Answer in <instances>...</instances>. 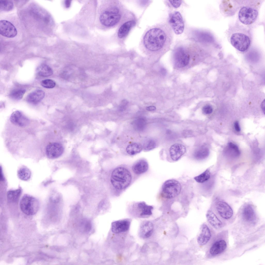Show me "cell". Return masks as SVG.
<instances>
[{
  "label": "cell",
  "mask_w": 265,
  "mask_h": 265,
  "mask_svg": "<svg viewBox=\"0 0 265 265\" xmlns=\"http://www.w3.org/2000/svg\"><path fill=\"white\" fill-rule=\"evenodd\" d=\"M173 32L168 23L160 24L149 30L143 39L145 48L150 51L164 53L171 48Z\"/></svg>",
  "instance_id": "1"
},
{
  "label": "cell",
  "mask_w": 265,
  "mask_h": 265,
  "mask_svg": "<svg viewBox=\"0 0 265 265\" xmlns=\"http://www.w3.org/2000/svg\"><path fill=\"white\" fill-rule=\"evenodd\" d=\"M228 38L231 45L237 50L244 52L249 48L252 38L249 30L238 24L230 27L228 32Z\"/></svg>",
  "instance_id": "2"
},
{
  "label": "cell",
  "mask_w": 265,
  "mask_h": 265,
  "mask_svg": "<svg viewBox=\"0 0 265 265\" xmlns=\"http://www.w3.org/2000/svg\"><path fill=\"white\" fill-rule=\"evenodd\" d=\"M246 1L239 10L238 18L240 22L243 24L252 25L255 23L258 17L261 1Z\"/></svg>",
  "instance_id": "3"
},
{
  "label": "cell",
  "mask_w": 265,
  "mask_h": 265,
  "mask_svg": "<svg viewBox=\"0 0 265 265\" xmlns=\"http://www.w3.org/2000/svg\"><path fill=\"white\" fill-rule=\"evenodd\" d=\"M132 179L131 173L128 169L124 166L115 168L111 174L110 181L112 185L117 190H122L127 188Z\"/></svg>",
  "instance_id": "4"
},
{
  "label": "cell",
  "mask_w": 265,
  "mask_h": 265,
  "mask_svg": "<svg viewBox=\"0 0 265 265\" xmlns=\"http://www.w3.org/2000/svg\"><path fill=\"white\" fill-rule=\"evenodd\" d=\"M122 15L121 7L118 4H115L104 11L100 16L99 20L103 25L108 27H112L119 23Z\"/></svg>",
  "instance_id": "5"
},
{
  "label": "cell",
  "mask_w": 265,
  "mask_h": 265,
  "mask_svg": "<svg viewBox=\"0 0 265 265\" xmlns=\"http://www.w3.org/2000/svg\"><path fill=\"white\" fill-rule=\"evenodd\" d=\"M182 190L181 184L178 181L174 179H169L163 183L161 194L164 199L168 201L179 196Z\"/></svg>",
  "instance_id": "6"
},
{
  "label": "cell",
  "mask_w": 265,
  "mask_h": 265,
  "mask_svg": "<svg viewBox=\"0 0 265 265\" xmlns=\"http://www.w3.org/2000/svg\"><path fill=\"white\" fill-rule=\"evenodd\" d=\"M20 207L21 211L28 215L35 214L39 208L38 201L31 196L25 195L21 198L20 202Z\"/></svg>",
  "instance_id": "7"
},
{
  "label": "cell",
  "mask_w": 265,
  "mask_h": 265,
  "mask_svg": "<svg viewBox=\"0 0 265 265\" xmlns=\"http://www.w3.org/2000/svg\"><path fill=\"white\" fill-rule=\"evenodd\" d=\"M169 23L173 31L180 35L183 32L185 24L182 16L178 11H175L170 15Z\"/></svg>",
  "instance_id": "8"
},
{
  "label": "cell",
  "mask_w": 265,
  "mask_h": 265,
  "mask_svg": "<svg viewBox=\"0 0 265 265\" xmlns=\"http://www.w3.org/2000/svg\"><path fill=\"white\" fill-rule=\"evenodd\" d=\"M189 38L204 45H213L216 44L213 35L210 33L206 31L199 30L192 31Z\"/></svg>",
  "instance_id": "9"
},
{
  "label": "cell",
  "mask_w": 265,
  "mask_h": 265,
  "mask_svg": "<svg viewBox=\"0 0 265 265\" xmlns=\"http://www.w3.org/2000/svg\"><path fill=\"white\" fill-rule=\"evenodd\" d=\"M215 208L219 218L224 221L230 219L232 217L233 213L230 206L226 203L219 201L216 203Z\"/></svg>",
  "instance_id": "10"
},
{
  "label": "cell",
  "mask_w": 265,
  "mask_h": 265,
  "mask_svg": "<svg viewBox=\"0 0 265 265\" xmlns=\"http://www.w3.org/2000/svg\"><path fill=\"white\" fill-rule=\"evenodd\" d=\"M241 217L243 220L247 224H254L257 221V216L254 209L250 204L245 205L242 210Z\"/></svg>",
  "instance_id": "11"
},
{
  "label": "cell",
  "mask_w": 265,
  "mask_h": 265,
  "mask_svg": "<svg viewBox=\"0 0 265 265\" xmlns=\"http://www.w3.org/2000/svg\"><path fill=\"white\" fill-rule=\"evenodd\" d=\"M0 33L4 36L12 38L17 35V31L15 27L11 22L2 20L0 21Z\"/></svg>",
  "instance_id": "12"
},
{
  "label": "cell",
  "mask_w": 265,
  "mask_h": 265,
  "mask_svg": "<svg viewBox=\"0 0 265 265\" xmlns=\"http://www.w3.org/2000/svg\"><path fill=\"white\" fill-rule=\"evenodd\" d=\"M227 246L225 239L220 237L216 238L213 243L209 250L210 255L212 256L218 255L223 253Z\"/></svg>",
  "instance_id": "13"
},
{
  "label": "cell",
  "mask_w": 265,
  "mask_h": 265,
  "mask_svg": "<svg viewBox=\"0 0 265 265\" xmlns=\"http://www.w3.org/2000/svg\"><path fill=\"white\" fill-rule=\"evenodd\" d=\"M63 150V146L61 144L56 142L51 143L49 144L46 147V154L49 159L56 158L62 155Z\"/></svg>",
  "instance_id": "14"
},
{
  "label": "cell",
  "mask_w": 265,
  "mask_h": 265,
  "mask_svg": "<svg viewBox=\"0 0 265 265\" xmlns=\"http://www.w3.org/2000/svg\"><path fill=\"white\" fill-rule=\"evenodd\" d=\"M10 120L13 124L20 127L26 126L30 123L28 119L18 111H15L11 114Z\"/></svg>",
  "instance_id": "15"
},
{
  "label": "cell",
  "mask_w": 265,
  "mask_h": 265,
  "mask_svg": "<svg viewBox=\"0 0 265 265\" xmlns=\"http://www.w3.org/2000/svg\"><path fill=\"white\" fill-rule=\"evenodd\" d=\"M186 151V148L183 145L178 143L174 144L170 149L171 158L173 161H177L185 153Z\"/></svg>",
  "instance_id": "16"
},
{
  "label": "cell",
  "mask_w": 265,
  "mask_h": 265,
  "mask_svg": "<svg viewBox=\"0 0 265 265\" xmlns=\"http://www.w3.org/2000/svg\"><path fill=\"white\" fill-rule=\"evenodd\" d=\"M130 224V220L129 219L115 221L112 224V231L115 233L126 232L129 229Z\"/></svg>",
  "instance_id": "17"
},
{
  "label": "cell",
  "mask_w": 265,
  "mask_h": 265,
  "mask_svg": "<svg viewBox=\"0 0 265 265\" xmlns=\"http://www.w3.org/2000/svg\"><path fill=\"white\" fill-rule=\"evenodd\" d=\"M211 237L209 228L207 225L203 224L201 226V232L197 238L198 243L201 246L205 245L209 242Z\"/></svg>",
  "instance_id": "18"
},
{
  "label": "cell",
  "mask_w": 265,
  "mask_h": 265,
  "mask_svg": "<svg viewBox=\"0 0 265 265\" xmlns=\"http://www.w3.org/2000/svg\"><path fill=\"white\" fill-rule=\"evenodd\" d=\"M206 217L209 223L215 229L219 230L223 226V223L212 211L208 210Z\"/></svg>",
  "instance_id": "19"
},
{
  "label": "cell",
  "mask_w": 265,
  "mask_h": 265,
  "mask_svg": "<svg viewBox=\"0 0 265 265\" xmlns=\"http://www.w3.org/2000/svg\"><path fill=\"white\" fill-rule=\"evenodd\" d=\"M152 223L149 221H145L140 226L139 234L140 236L144 239L150 237L152 235L153 230Z\"/></svg>",
  "instance_id": "20"
},
{
  "label": "cell",
  "mask_w": 265,
  "mask_h": 265,
  "mask_svg": "<svg viewBox=\"0 0 265 265\" xmlns=\"http://www.w3.org/2000/svg\"><path fill=\"white\" fill-rule=\"evenodd\" d=\"M138 211L137 215L139 217H146L151 215L153 209L152 206L148 205L144 202L139 203L137 205Z\"/></svg>",
  "instance_id": "21"
},
{
  "label": "cell",
  "mask_w": 265,
  "mask_h": 265,
  "mask_svg": "<svg viewBox=\"0 0 265 265\" xmlns=\"http://www.w3.org/2000/svg\"><path fill=\"white\" fill-rule=\"evenodd\" d=\"M44 92L41 90H37L30 93L27 96L26 100L28 102L36 104L40 102L44 98Z\"/></svg>",
  "instance_id": "22"
},
{
  "label": "cell",
  "mask_w": 265,
  "mask_h": 265,
  "mask_svg": "<svg viewBox=\"0 0 265 265\" xmlns=\"http://www.w3.org/2000/svg\"><path fill=\"white\" fill-rule=\"evenodd\" d=\"M135 23L134 20L127 21L122 25L119 28L118 32V36L120 39H122L126 37L130 30Z\"/></svg>",
  "instance_id": "23"
},
{
  "label": "cell",
  "mask_w": 265,
  "mask_h": 265,
  "mask_svg": "<svg viewBox=\"0 0 265 265\" xmlns=\"http://www.w3.org/2000/svg\"><path fill=\"white\" fill-rule=\"evenodd\" d=\"M148 168L149 165L147 161L144 159H141L133 165L132 170L135 174L139 175L145 172Z\"/></svg>",
  "instance_id": "24"
},
{
  "label": "cell",
  "mask_w": 265,
  "mask_h": 265,
  "mask_svg": "<svg viewBox=\"0 0 265 265\" xmlns=\"http://www.w3.org/2000/svg\"><path fill=\"white\" fill-rule=\"evenodd\" d=\"M36 72L39 76L42 77H48L53 73L52 69L45 64H42L39 66L36 69Z\"/></svg>",
  "instance_id": "25"
},
{
  "label": "cell",
  "mask_w": 265,
  "mask_h": 265,
  "mask_svg": "<svg viewBox=\"0 0 265 265\" xmlns=\"http://www.w3.org/2000/svg\"><path fill=\"white\" fill-rule=\"evenodd\" d=\"M22 193L20 188L9 191L7 193V198L8 202L11 203L17 202L19 200Z\"/></svg>",
  "instance_id": "26"
},
{
  "label": "cell",
  "mask_w": 265,
  "mask_h": 265,
  "mask_svg": "<svg viewBox=\"0 0 265 265\" xmlns=\"http://www.w3.org/2000/svg\"><path fill=\"white\" fill-rule=\"evenodd\" d=\"M228 150L227 155L231 158H235L238 157L240 154V152L238 146L232 142L228 144Z\"/></svg>",
  "instance_id": "27"
},
{
  "label": "cell",
  "mask_w": 265,
  "mask_h": 265,
  "mask_svg": "<svg viewBox=\"0 0 265 265\" xmlns=\"http://www.w3.org/2000/svg\"><path fill=\"white\" fill-rule=\"evenodd\" d=\"M17 175L19 178L21 180L26 181L31 178V172L30 170L27 167L23 166L18 170Z\"/></svg>",
  "instance_id": "28"
},
{
  "label": "cell",
  "mask_w": 265,
  "mask_h": 265,
  "mask_svg": "<svg viewBox=\"0 0 265 265\" xmlns=\"http://www.w3.org/2000/svg\"><path fill=\"white\" fill-rule=\"evenodd\" d=\"M209 151L207 148H201L196 150L194 152V156L198 160H203L207 158L209 155Z\"/></svg>",
  "instance_id": "29"
},
{
  "label": "cell",
  "mask_w": 265,
  "mask_h": 265,
  "mask_svg": "<svg viewBox=\"0 0 265 265\" xmlns=\"http://www.w3.org/2000/svg\"><path fill=\"white\" fill-rule=\"evenodd\" d=\"M142 149V145L137 143H132L128 145L126 151L129 154L134 155L140 152Z\"/></svg>",
  "instance_id": "30"
},
{
  "label": "cell",
  "mask_w": 265,
  "mask_h": 265,
  "mask_svg": "<svg viewBox=\"0 0 265 265\" xmlns=\"http://www.w3.org/2000/svg\"><path fill=\"white\" fill-rule=\"evenodd\" d=\"M210 172L207 169L202 173L194 178V179L197 182L203 183L207 181L210 178Z\"/></svg>",
  "instance_id": "31"
},
{
  "label": "cell",
  "mask_w": 265,
  "mask_h": 265,
  "mask_svg": "<svg viewBox=\"0 0 265 265\" xmlns=\"http://www.w3.org/2000/svg\"><path fill=\"white\" fill-rule=\"evenodd\" d=\"M13 4L11 0H0V9L4 11H9L12 10L13 7Z\"/></svg>",
  "instance_id": "32"
},
{
  "label": "cell",
  "mask_w": 265,
  "mask_h": 265,
  "mask_svg": "<svg viewBox=\"0 0 265 265\" xmlns=\"http://www.w3.org/2000/svg\"><path fill=\"white\" fill-rule=\"evenodd\" d=\"M26 92V90L23 89H19L13 91L10 93V96L13 99L19 100L23 97Z\"/></svg>",
  "instance_id": "33"
},
{
  "label": "cell",
  "mask_w": 265,
  "mask_h": 265,
  "mask_svg": "<svg viewBox=\"0 0 265 265\" xmlns=\"http://www.w3.org/2000/svg\"><path fill=\"white\" fill-rule=\"evenodd\" d=\"M133 124L136 130L141 131L144 128L146 125V122L144 119L140 118L134 121Z\"/></svg>",
  "instance_id": "34"
},
{
  "label": "cell",
  "mask_w": 265,
  "mask_h": 265,
  "mask_svg": "<svg viewBox=\"0 0 265 265\" xmlns=\"http://www.w3.org/2000/svg\"><path fill=\"white\" fill-rule=\"evenodd\" d=\"M41 84L44 87L50 89L55 87L56 85V83L52 80L47 79L42 80L41 82Z\"/></svg>",
  "instance_id": "35"
},
{
  "label": "cell",
  "mask_w": 265,
  "mask_h": 265,
  "mask_svg": "<svg viewBox=\"0 0 265 265\" xmlns=\"http://www.w3.org/2000/svg\"><path fill=\"white\" fill-rule=\"evenodd\" d=\"M156 146L155 142L153 139L147 141L144 146V150L146 151H149L154 148Z\"/></svg>",
  "instance_id": "36"
},
{
  "label": "cell",
  "mask_w": 265,
  "mask_h": 265,
  "mask_svg": "<svg viewBox=\"0 0 265 265\" xmlns=\"http://www.w3.org/2000/svg\"><path fill=\"white\" fill-rule=\"evenodd\" d=\"M202 111L205 114H210L212 112L213 109L211 106L209 105H207L203 107Z\"/></svg>",
  "instance_id": "37"
},
{
  "label": "cell",
  "mask_w": 265,
  "mask_h": 265,
  "mask_svg": "<svg viewBox=\"0 0 265 265\" xmlns=\"http://www.w3.org/2000/svg\"><path fill=\"white\" fill-rule=\"evenodd\" d=\"M168 1L172 6L175 8H179L182 3V1L181 0H168Z\"/></svg>",
  "instance_id": "38"
},
{
  "label": "cell",
  "mask_w": 265,
  "mask_h": 265,
  "mask_svg": "<svg viewBox=\"0 0 265 265\" xmlns=\"http://www.w3.org/2000/svg\"><path fill=\"white\" fill-rule=\"evenodd\" d=\"M128 101L126 99L122 100L119 106V109L120 111H124L126 108V107L128 104Z\"/></svg>",
  "instance_id": "39"
},
{
  "label": "cell",
  "mask_w": 265,
  "mask_h": 265,
  "mask_svg": "<svg viewBox=\"0 0 265 265\" xmlns=\"http://www.w3.org/2000/svg\"><path fill=\"white\" fill-rule=\"evenodd\" d=\"M84 228L85 231H90L91 228V223L89 222H87L85 225Z\"/></svg>",
  "instance_id": "40"
},
{
  "label": "cell",
  "mask_w": 265,
  "mask_h": 265,
  "mask_svg": "<svg viewBox=\"0 0 265 265\" xmlns=\"http://www.w3.org/2000/svg\"><path fill=\"white\" fill-rule=\"evenodd\" d=\"M234 127L236 131L239 132L240 131V128L238 121H236L234 123Z\"/></svg>",
  "instance_id": "41"
},
{
  "label": "cell",
  "mask_w": 265,
  "mask_h": 265,
  "mask_svg": "<svg viewBox=\"0 0 265 265\" xmlns=\"http://www.w3.org/2000/svg\"><path fill=\"white\" fill-rule=\"evenodd\" d=\"M146 109L149 111H153L156 110V107L153 106H150L146 107Z\"/></svg>",
  "instance_id": "42"
},
{
  "label": "cell",
  "mask_w": 265,
  "mask_h": 265,
  "mask_svg": "<svg viewBox=\"0 0 265 265\" xmlns=\"http://www.w3.org/2000/svg\"><path fill=\"white\" fill-rule=\"evenodd\" d=\"M71 1L65 0V7L67 8H69L71 5Z\"/></svg>",
  "instance_id": "43"
},
{
  "label": "cell",
  "mask_w": 265,
  "mask_h": 265,
  "mask_svg": "<svg viewBox=\"0 0 265 265\" xmlns=\"http://www.w3.org/2000/svg\"><path fill=\"white\" fill-rule=\"evenodd\" d=\"M160 72L163 75H165L166 73V71L165 69L162 68L160 69Z\"/></svg>",
  "instance_id": "44"
},
{
  "label": "cell",
  "mask_w": 265,
  "mask_h": 265,
  "mask_svg": "<svg viewBox=\"0 0 265 265\" xmlns=\"http://www.w3.org/2000/svg\"><path fill=\"white\" fill-rule=\"evenodd\" d=\"M261 108L264 114L265 102L264 100L263 101L261 105Z\"/></svg>",
  "instance_id": "45"
}]
</instances>
